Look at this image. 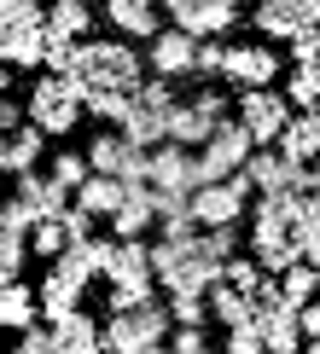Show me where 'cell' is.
Instances as JSON below:
<instances>
[{
    "label": "cell",
    "instance_id": "cell-18",
    "mask_svg": "<svg viewBox=\"0 0 320 354\" xmlns=\"http://www.w3.org/2000/svg\"><path fill=\"white\" fill-rule=\"evenodd\" d=\"M53 343H58V354H99V319H87L82 308H70L64 319H53Z\"/></svg>",
    "mask_w": 320,
    "mask_h": 354
},
{
    "label": "cell",
    "instance_id": "cell-19",
    "mask_svg": "<svg viewBox=\"0 0 320 354\" xmlns=\"http://www.w3.org/2000/svg\"><path fill=\"white\" fill-rule=\"evenodd\" d=\"M105 18L128 41H152L157 35V0H105Z\"/></svg>",
    "mask_w": 320,
    "mask_h": 354
},
{
    "label": "cell",
    "instance_id": "cell-42",
    "mask_svg": "<svg viewBox=\"0 0 320 354\" xmlns=\"http://www.w3.org/2000/svg\"><path fill=\"white\" fill-rule=\"evenodd\" d=\"M58 221H64V239H70V244H76V239H94V227H99V221L87 215V209H76V203H70Z\"/></svg>",
    "mask_w": 320,
    "mask_h": 354
},
{
    "label": "cell",
    "instance_id": "cell-23",
    "mask_svg": "<svg viewBox=\"0 0 320 354\" xmlns=\"http://www.w3.org/2000/svg\"><path fill=\"white\" fill-rule=\"evenodd\" d=\"M239 174L251 180V192H285V157L268 151V145H256V151L239 163Z\"/></svg>",
    "mask_w": 320,
    "mask_h": 354
},
{
    "label": "cell",
    "instance_id": "cell-35",
    "mask_svg": "<svg viewBox=\"0 0 320 354\" xmlns=\"http://www.w3.org/2000/svg\"><path fill=\"white\" fill-rule=\"evenodd\" d=\"M53 180L64 186V192H76V186L87 180V157H82V151H58V157H53Z\"/></svg>",
    "mask_w": 320,
    "mask_h": 354
},
{
    "label": "cell",
    "instance_id": "cell-46",
    "mask_svg": "<svg viewBox=\"0 0 320 354\" xmlns=\"http://www.w3.org/2000/svg\"><path fill=\"white\" fill-rule=\"evenodd\" d=\"M18 122H24V111H18V105H12V99H6V93H0V128H18Z\"/></svg>",
    "mask_w": 320,
    "mask_h": 354
},
{
    "label": "cell",
    "instance_id": "cell-44",
    "mask_svg": "<svg viewBox=\"0 0 320 354\" xmlns=\"http://www.w3.org/2000/svg\"><path fill=\"white\" fill-rule=\"evenodd\" d=\"M18 354H58V343H53V331L24 326V331H18Z\"/></svg>",
    "mask_w": 320,
    "mask_h": 354
},
{
    "label": "cell",
    "instance_id": "cell-32",
    "mask_svg": "<svg viewBox=\"0 0 320 354\" xmlns=\"http://www.w3.org/2000/svg\"><path fill=\"white\" fill-rule=\"evenodd\" d=\"M64 244H70V239H64V221H58V215H35V227H29V250L53 261Z\"/></svg>",
    "mask_w": 320,
    "mask_h": 354
},
{
    "label": "cell",
    "instance_id": "cell-30",
    "mask_svg": "<svg viewBox=\"0 0 320 354\" xmlns=\"http://www.w3.org/2000/svg\"><path fill=\"white\" fill-rule=\"evenodd\" d=\"M24 261H29V232H12V227H0V285H18Z\"/></svg>",
    "mask_w": 320,
    "mask_h": 354
},
{
    "label": "cell",
    "instance_id": "cell-27",
    "mask_svg": "<svg viewBox=\"0 0 320 354\" xmlns=\"http://www.w3.org/2000/svg\"><path fill=\"white\" fill-rule=\"evenodd\" d=\"M41 29L47 35H64V41H87L94 18H87V6H76V0H58L53 12H41Z\"/></svg>",
    "mask_w": 320,
    "mask_h": 354
},
{
    "label": "cell",
    "instance_id": "cell-8",
    "mask_svg": "<svg viewBox=\"0 0 320 354\" xmlns=\"http://www.w3.org/2000/svg\"><path fill=\"white\" fill-rule=\"evenodd\" d=\"M285 116H291V105L280 99V87H245L233 122L245 128V140H251V145H274V134L285 128Z\"/></svg>",
    "mask_w": 320,
    "mask_h": 354
},
{
    "label": "cell",
    "instance_id": "cell-24",
    "mask_svg": "<svg viewBox=\"0 0 320 354\" xmlns=\"http://www.w3.org/2000/svg\"><path fill=\"white\" fill-rule=\"evenodd\" d=\"M204 308H210V319H222V331L251 319V297H245V290H233V285H222V279L204 290Z\"/></svg>",
    "mask_w": 320,
    "mask_h": 354
},
{
    "label": "cell",
    "instance_id": "cell-22",
    "mask_svg": "<svg viewBox=\"0 0 320 354\" xmlns=\"http://www.w3.org/2000/svg\"><path fill=\"white\" fill-rule=\"evenodd\" d=\"M210 116H204V111H193V105H175L169 111V122H163V140L169 145H186V151H198V145L204 140H210Z\"/></svg>",
    "mask_w": 320,
    "mask_h": 354
},
{
    "label": "cell",
    "instance_id": "cell-21",
    "mask_svg": "<svg viewBox=\"0 0 320 354\" xmlns=\"http://www.w3.org/2000/svg\"><path fill=\"white\" fill-rule=\"evenodd\" d=\"M70 198H76V209H87L94 221H111V209L123 203V180H111V174H87Z\"/></svg>",
    "mask_w": 320,
    "mask_h": 354
},
{
    "label": "cell",
    "instance_id": "cell-50",
    "mask_svg": "<svg viewBox=\"0 0 320 354\" xmlns=\"http://www.w3.org/2000/svg\"><path fill=\"white\" fill-rule=\"evenodd\" d=\"M76 6H87V0H76Z\"/></svg>",
    "mask_w": 320,
    "mask_h": 354
},
{
    "label": "cell",
    "instance_id": "cell-40",
    "mask_svg": "<svg viewBox=\"0 0 320 354\" xmlns=\"http://www.w3.org/2000/svg\"><path fill=\"white\" fill-rule=\"evenodd\" d=\"M0 227H12V232H29V227H35V209H29L24 198H6V203H0Z\"/></svg>",
    "mask_w": 320,
    "mask_h": 354
},
{
    "label": "cell",
    "instance_id": "cell-49",
    "mask_svg": "<svg viewBox=\"0 0 320 354\" xmlns=\"http://www.w3.org/2000/svg\"><path fill=\"white\" fill-rule=\"evenodd\" d=\"M215 6H245V0H215Z\"/></svg>",
    "mask_w": 320,
    "mask_h": 354
},
{
    "label": "cell",
    "instance_id": "cell-2",
    "mask_svg": "<svg viewBox=\"0 0 320 354\" xmlns=\"http://www.w3.org/2000/svg\"><path fill=\"white\" fill-rule=\"evenodd\" d=\"M70 76L87 87H111V93H128L145 76V58L128 47V41H76V70Z\"/></svg>",
    "mask_w": 320,
    "mask_h": 354
},
{
    "label": "cell",
    "instance_id": "cell-1",
    "mask_svg": "<svg viewBox=\"0 0 320 354\" xmlns=\"http://www.w3.org/2000/svg\"><path fill=\"white\" fill-rule=\"evenodd\" d=\"M145 268H152V285H163L169 297H204V290L215 285V273H222V261L204 256V244L193 232V239H157V244H145Z\"/></svg>",
    "mask_w": 320,
    "mask_h": 354
},
{
    "label": "cell",
    "instance_id": "cell-25",
    "mask_svg": "<svg viewBox=\"0 0 320 354\" xmlns=\"http://www.w3.org/2000/svg\"><path fill=\"white\" fill-rule=\"evenodd\" d=\"M280 99H285L291 111H320V64H291Z\"/></svg>",
    "mask_w": 320,
    "mask_h": 354
},
{
    "label": "cell",
    "instance_id": "cell-14",
    "mask_svg": "<svg viewBox=\"0 0 320 354\" xmlns=\"http://www.w3.org/2000/svg\"><path fill=\"white\" fill-rule=\"evenodd\" d=\"M274 151H280L285 163H314V151H320V111H291L285 128L274 134Z\"/></svg>",
    "mask_w": 320,
    "mask_h": 354
},
{
    "label": "cell",
    "instance_id": "cell-15",
    "mask_svg": "<svg viewBox=\"0 0 320 354\" xmlns=\"http://www.w3.org/2000/svg\"><path fill=\"white\" fill-rule=\"evenodd\" d=\"M186 203H193V221H198V227H233V221L245 215V203L233 198V192H227L222 180L198 186V192H193V198H186Z\"/></svg>",
    "mask_w": 320,
    "mask_h": 354
},
{
    "label": "cell",
    "instance_id": "cell-29",
    "mask_svg": "<svg viewBox=\"0 0 320 354\" xmlns=\"http://www.w3.org/2000/svg\"><path fill=\"white\" fill-rule=\"evenodd\" d=\"M41 140H47V134H35V128H6V169H12V174L35 169V157H41Z\"/></svg>",
    "mask_w": 320,
    "mask_h": 354
},
{
    "label": "cell",
    "instance_id": "cell-9",
    "mask_svg": "<svg viewBox=\"0 0 320 354\" xmlns=\"http://www.w3.org/2000/svg\"><path fill=\"white\" fill-rule=\"evenodd\" d=\"M215 76H227L239 93H245V87H274V82H280V53H274L268 41H251V47H227Z\"/></svg>",
    "mask_w": 320,
    "mask_h": 354
},
{
    "label": "cell",
    "instance_id": "cell-4",
    "mask_svg": "<svg viewBox=\"0 0 320 354\" xmlns=\"http://www.w3.org/2000/svg\"><path fill=\"white\" fill-rule=\"evenodd\" d=\"M175 111V93L163 76H140L134 87H128V111L123 122H116V134H123L128 145H140V151H152V145H163V122Z\"/></svg>",
    "mask_w": 320,
    "mask_h": 354
},
{
    "label": "cell",
    "instance_id": "cell-5",
    "mask_svg": "<svg viewBox=\"0 0 320 354\" xmlns=\"http://www.w3.org/2000/svg\"><path fill=\"white\" fill-rule=\"evenodd\" d=\"M82 122V82L76 76H41L29 93V128L35 134H70Z\"/></svg>",
    "mask_w": 320,
    "mask_h": 354
},
{
    "label": "cell",
    "instance_id": "cell-13",
    "mask_svg": "<svg viewBox=\"0 0 320 354\" xmlns=\"http://www.w3.org/2000/svg\"><path fill=\"white\" fill-rule=\"evenodd\" d=\"M193 47H198V35H181V29H157L152 35V53H145V64H152V76H193Z\"/></svg>",
    "mask_w": 320,
    "mask_h": 354
},
{
    "label": "cell",
    "instance_id": "cell-33",
    "mask_svg": "<svg viewBox=\"0 0 320 354\" xmlns=\"http://www.w3.org/2000/svg\"><path fill=\"white\" fill-rule=\"evenodd\" d=\"M215 279H222V285H233V290H245V297H251V290H256V285H262V279H268V273H262V268H256L251 256H227V261H222V273H215Z\"/></svg>",
    "mask_w": 320,
    "mask_h": 354
},
{
    "label": "cell",
    "instance_id": "cell-31",
    "mask_svg": "<svg viewBox=\"0 0 320 354\" xmlns=\"http://www.w3.org/2000/svg\"><path fill=\"white\" fill-rule=\"evenodd\" d=\"M82 111L116 128V122H123V111H128V93H111V87H87V93H82Z\"/></svg>",
    "mask_w": 320,
    "mask_h": 354
},
{
    "label": "cell",
    "instance_id": "cell-37",
    "mask_svg": "<svg viewBox=\"0 0 320 354\" xmlns=\"http://www.w3.org/2000/svg\"><path fill=\"white\" fill-rule=\"evenodd\" d=\"M169 354H210V337H204V326H169Z\"/></svg>",
    "mask_w": 320,
    "mask_h": 354
},
{
    "label": "cell",
    "instance_id": "cell-12",
    "mask_svg": "<svg viewBox=\"0 0 320 354\" xmlns=\"http://www.w3.org/2000/svg\"><path fill=\"white\" fill-rule=\"evenodd\" d=\"M41 18H0V64L6 70H35L41 64Z\"/></svg>",
    "mask_w": 320,
    "mask_h": 354
},
{
    "label": "cell",
    "instance_id": "cell-28",
    "mask_svg": "<svg viewBox=\"0 0 320 354\" xmlns=\"http://www.w3.org/2000/svg\"><path fill=\"white\" fill-rule=\"evenodd\" d=\"M274 285H280V297H285V308H303V302H314L320 268H309V261H291V268H280V273H274Z\"/></svg>",
    "mask_w": 320,
    "mask_h": 354
},
{
    "label": "cell",
    "instance_id": "cell-20",
    "mask_svg": "<svg viewBox=\"0 0 320 354\" xmlns=\"http://www.w3.org/2000/svg\"><path fill=\"white\" fill-rule=\"evenodd\" d=\"M251 326L262 337V354H297L303 348V331H297V319H291V308H274V314L251 319Z\"/></svg>",
    "mask_w": 320,
    "mask_h": 354
},
{
    "label": "cell",
    "instance_id": "cell-10",
    "mask_svg": "<svg viewBox=\"0 0 320 354\" xmlns=\"http://www.w3.org/2000/svg\"><path fill=\"white\" fill-rule=\"evenodd\" d=\"M145 186H169V192H186V198H193V192L204 186L198 180V157L186 151V145H152V151H145Z\"/></svg>",
    "mask_w": 320,
    "mask_h": 354
},
{
    "label": "cell",
    "instance_id": "cell-48",
    "mask_svg": "<svg viewBox=\"0 0 320 354\" xmlns=\"http://www.w3.org/2000/svg\"><path fill=\"white\" fill-rule=\"evenodd\" d=\"M297 354H320V343H309V348H297Z\"/></svg>",
    "mask_w": 320,
    "mask_h": 354
},
{
    "label": "cell",
    "instance_id": "cell-41",
    "mask_svg": "<svg viewBox=\"0 0 320 354\" xmlns=\"http://www.w3.org/2000/svg\"><path fill=\"white\" fill-rule=\"evenodd\" d=\"M227 354H262V337H256L251 319L245 326H227Z\"/></svg>",
    "mask_w": 320,
    "mask_h": 354
},
{
    "label": "cell",
    "instance_id": "cell-6",
    "mask_svg": "<svg viewBox=\"0 0 320 354\" xmlns=\"http://www.w3.org/2000/svg\"><path fill=\"white\" fill-rule=\"evenodd\" d=\"M82 157H87V174H111V180H123V186H140L145 180V151H140V145H128L116 128L94 134Z\"/></svg>",
    "mask_w": 320,
    "mask_h": 354
},
{
    "label": "cell",
    "instance_id": "cell-16",
    "mask_svg": "<svg viewBox=\"0 0 320 354\" xmlns=\"http://www.w3.org/2000/svg\"><path fill=\"white\" fill-rule=\"evenodd\" d=\"M12 180H18V192H12V198H24L35 215H64V209H70V192L58 186L53 174H35V169H24V174H12Z\"/></svg>",
    "mask_w": 320,
    "mask_h": 354
},
{
    "label": "cell",
    "instance_id": "cell-45",
    "mask_svg": "<svg viewBox=\"0 0 320 354\" xmlns=\"http://www.w3.org/2000/svg\"><path fill=\"white\" fill-rule=\"evenodd\" d=\"M0 18H41L35 0H0Z\"/></svg>",
    "mask_w": 320,
    "mask_h": 354
},
{
    "label": "cell",
    "instance_id": "cell-39",
    "mask_svg": "<svg viewBox=\"0 0 320 354\" xmlns=\"http://www.w3.org/2000/svg\"><path fill=\"white\" fill-rule=\"evenodd\" d=\"M291 64H320V29H297L291 35Z\"/></svg>",
    "mask_w": 320,
    "mask_h": 354
},
{
    "label": "cell",
    "instance_id": "cell-34",
    "mask_svg": "<svg viewBox=\"0 0 320 354\" xmlns=\"http://www.w3.org/2000/svg\"><path fill=\"white\" fill-rule=\"evenodd\" d=\"M163 314H169V326H210V308H204V297H169Z\"/></svg>",
    "mask_w": 320,
    "mask_h": 354
},
{
    "label": "cell",
    "instance_id": "cell-36",
    "mask_svg": "<svg viewBox=\"0 0 320 354\" xmlns=\"http://www.w3.org/2000/svg\"><path fill=\"white\" fill-rule=\"evenodd\" d=\"M152 227H163V239H193V232H204L198 221H193V203H181V209H169V215H157Z\"/></svg>",
    "mask_w": 320,
    "mask_h": 354
},
{
    "label": "cell",
    "instance_id": "cell-3",
    "mask_svg": "<svg viewBox=\"0 0 320 354\" xmlns=\"http://www.w3.org/2000/svg\"><path fill=\"white\" fill-rule=\"evenodd\" d=\"M169 337V314L157 297H145L134 308H116V314L99 326V354H145Z\"/></svg>",
    "mask_w": 320,
    "mask_h": 354
},
{
    "label": "cell",
    "instance_id": "cell-7",
    "mask_svg": "<svg viewBox=\"0 0 320 354\" xmlns=\"http://www.w3.org/2000/svg\"><path fill=\"white\" fill-rule=\"evenodd\" d=\"M251 151H256V145L245 140V128L233 122V116H222V122L210 128V140L198 145V180H204V186H210V180H227V174L239 169Z\"/></svg>",
    "mask_w": 320,
    "mask_h": 354
},
{
    "label": "cell",
    "instance_id": "cell-11",
    "mask_svg": "<svg viewBox=\"0 0 320 354\" xmlns=\"http://www.w3.org/2000/svg\"><path fill=\"white\" fill-rule=\"evenodd\" d=\"M256 29L291 41L297 29H320V0H256Z\"/></svg>",
    "mask_w": 320,
    "mask_h": 354
},
{
    "label": "cell",
    "instance_id": "cell-43",
    "mask_svg": "<svg viewBox=\"0 0 320 354\" xmlns=\"http://www.w3.org/2000/svg\"><path fill=\"white\" fill-rule=\"evenodd\" d=\"M222 41H198V47H193V70H198V76H215V70H222Z\"/></svg>",
    "mask_w": 320,
    "mask_h": 354
},
{
    "label": "cell",
    "instance_id": "cell-47",
    "mask_svg": "<svg viewBox=\"0 0 320 354\" xmlns=\"http://www.w3.org/2000/svg\"><path fill=\"white\" fill-rule=\"evenodd\" d=\"M0 87H12V70H6V64H0Z\"/></svg>",
    "mask_w": 320,
    "mask_h": 354
},
{
    "label": "cell",
    "instance_id": "cell-38",
    "mask_svg": "<svg viewBox=\"0 0 320 354\" xmlns=\"http://www.w3.org/2000/svg\"><path fill=\"white\" fill-rule=\"evenodd\" d=\"M186 105H193V111H204L210 122H222V116H227V87H198V93L186 99Z\"/></svg>",
    "mask_w": 320,
    "mask_h": 354
},
{
    "label": "cell",
    "instance_id": "cell-17",
    "mask_svg": "<svg viewBox=\"0 0 320 354\" xmlns=\"http://www.w3.org/2000/svg\"><path fill=\"white\" fill-rule=\"evenodd\" d=\"M145 227H152V186H123V203L111 209V232L116 239H145Z\"/></svg>",
    "mask_w": 320,
    "mask_h": 354
},
{
    "label": "cell",
    "instance_id": "cell-26",
    "mask_svg": "<svg viewBox=\"0 0 320 354\" xmlns=\"http://www.w3.org/2000/svg\"><path fill=\"white\" fill-rule=\"evenodd\" d=\"M24 326H35V290L24 285H0V331H24Z\"/></svg>",
    "mask_w": 320,
    "mask_h": 354
}]
</instances>
